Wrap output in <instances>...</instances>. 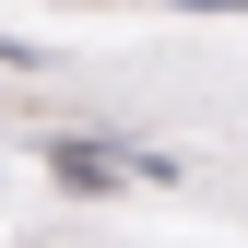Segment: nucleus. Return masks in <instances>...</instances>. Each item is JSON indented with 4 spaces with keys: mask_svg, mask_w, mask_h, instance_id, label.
<instances>
[{
    "mask_svg": "<svg viewBox=\"0 0 248 248\" xmlns=\"http://www.w3.org/2000/svg\"><path fill=\"white\" fill-rule=\"evenodd\" d=\"M166 12H248V0H166Z\"/></svg>",
    "mask_w": 248,
    "mask_h": 248,
    "instance_id": "1",
    "label": "nucleus"
}]
</instances>
